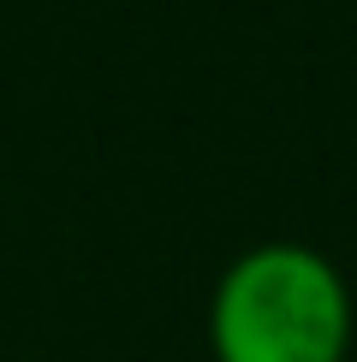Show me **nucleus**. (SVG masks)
<instances>
[{"mask_svg": "<svg viewBox=\"0 0 357 362\" xmlns=\"http://www.w3.org/2000/svg\"><path fill=\"white\" fill-rule=\"evenodd\" d=\"M215 362H346L351 285L322 250L274 238L232 255L208 297Z\"/></svg>", "mask_w": 357, "mask_h": 362, "instance_id": "obj_1", "label": "nucleus"}]
</instances>
